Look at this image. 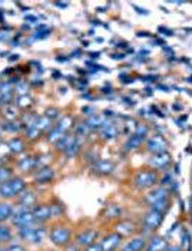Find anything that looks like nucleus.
<instances>
[{"label": "nucleus", "mask_w": 192, "mask_h": 251, "mask_svg": "<svg viewBox=\"0 0 192 251\" xmlns=\"http://www.w3.org/2000/svg\"><path fill=\"white\" fill-rule=\"evenodd\" d=\"M73 228L62 220L55 221L50 227H48V238L56 249H68L73 243Z\"/></svg>", "instance_id": "1"}, {"label": "nucleus", "mask_w": 192, "mask_h": 251, "mask_svg": "<svg viewBox=\"0 0 192 251\" xmlns=\"http://www.w3.org/2000/svg\"><path fill=\"white\" fill-rule=\"evenodd\" d=\"M159 181H161V176L156 170L145 168V170H139L138 173H135L132 178V185L138 191H149L156 185H159Z\"/></svg>", "instance_id": "2"}, {"label": "nucleus", "mask_w": 192, "mask_h": 251, "mask_svg": "<svg viewBox=\"0 0 192 251\" xmlns=\"http://www.w3.org/2000/svg\"><path fill=\"white\" fill-rule=\"evenodd\" d=\"M27 188V182L23 176L15 175L7 182L0 185V200L1 201H13L18 200L19 195Z\"/></svg>", "instance_id": "3"}, {"label": "nucleus", "mask_w": 192, "mask_h": 251, "mask_svg": "<svg viewBox=\"0 0 192 251\" xmlns=\"http://www.w3.org/2000/svg\"><path fill=\"white\" fill-rule=\"evenodd\" d=\"M16 234L23 243H27L30 246H40L48 237V227H45L43 224H35L30 227L19 228Z\"/></svg>", "instance_id": "4"}, {"label": "nucleus", "mask_w": 192, "mask_h": 251, "mask_svg": "<svg viewBox=\"0 0 192 251\" xmlns=\"http://www.w3.org/2000/svg\"><path fill=\"white\" fill-rule=\"evenodd\" d=\"M164 221H165V214L159 213V211H155L152 208H149L146 213L142 215V220H141V230L144 228V231L154 234V232H156L161 227H162Z\"/></svg>", "instance_id": "5"}, {"label": "nucleus", "mask_w": 192, "mask_h": 251, "mask_svg": "<svg viewBox=\"0 0 192 251\" xmlns=\"http://www.w3.org/2000/svg\"><path fill=\"white\" fill-rule=\"evenodd\" d=\"M99 238H100V232L96 227H86V228H82L80 231H77L75 234L73 243L80 250H83V249L89 247L91 244L99 241Z\"/></svg>", "instance_id": "6"}, {"label": "nucleus", "mask_w": 192, "mask_h": 251, "mask_svg": "<svg viewBox=\"0 0 192 251\" xmlns=\"http://www.w3.org/2000/svg\"><path fill=\"white\" fill-rule=\"evenodd\" d=\"M10 224H12V227H16V230H19V228H24V227L35 226L36 221H35V218H33L32 210L22 208V207H16V208H15V213H13V217H12V220H10Z\"/></svg>", "instance_id": "7"}, {"label": "nucleus", "mask_w": 192, "mask_h": 251, "mask_svg": "<svg viewBox=\"0 0 192 251\" xmlns=\"http://www.w3.org/2000/svg\"><path fill=\"white\" fill-rule=\"evenodd\" d=\"M114 231L120 234L123 238H131L141 231V223H136L131 218H120L114 224Z\"/></svg>", "instance_id": "8"}, {"label": "nucleus", "mask_w": 192, "mask_h": 251, "mask_svg": "<svg viewBox=\"0 0 192 251\" xmlns=\"http://www.w3.org/2000/svg\"><path fill=\"white\" fill-rule=\"evenodd\" d=\"M171 198H172V194L169 191V188L162 187V185H156L155 188L149 190L148 193L145 194V202H146V205L149 208L155 204H158V202H162V201L171 200Z\"/></svg>", "instance_id": "9"}, {"label": "nucleus", "mask_w": 192, "mask_h": 251, "mask_svg": "<svg viewBox=\"0 0 192 251\" xmlns=\"http://www.w3.org/2000/svg\"><path fill=\"white\" fill-rule=\"evenodd\" d=\"M123 240L125 238L120 234H118V232L112 230L111 232L105 234L103 237H100L99 243H100L103 251H118L120 250V247L123 244Z\"/></svg>", "instance_id": "10"}, {"label": "nucleus", "mask_w": 192, "mask_h": 251, "mask_svg": "<svg viewBox=\"0 0 192 251\" xmlns=\"http://www.w3.org/2000/svg\"><path fill=\"white\" fill-rule=\"evenodd\" d=\"M115 162L111 161V159H99V161H95L92 168H91V173L95 175V176H99V178H105V176H109L115 173Z\"/></svg>", "instance_id": "11"}, {"label": "nucleus", "mask_w": 192, "mask_h": 251, "mask_svg": "<svg viewBox=\"0 0 192 251\" xmlns=\"http://www.w3.org/2000/svg\"><path fill=\"white\" fill-rule=\"evenodd\" d=\"M171 164H172V156H171V154L168 151L167 152H161V154H154L149 158V161H148L149 168L156 170L158 173L168 170L171 167Z\"/></svg>", "instance_id": "12"}, {"label": "nucleus", "mask_w": 192, "mask_h": 251, "mask_svg": "<svg viewBox=\"0 0 192 251\" xmlns=\"http://www.w3.org/2000/svg\"><path fill=\"white\" fill-rule=\"evenodd\" d=\"M123 215V207L120 204H116V202H111L108 205L103 207L102 213H100V218L106 223H114L119 221Z\"/></svg>", "instance_id": "13"}, {"label": "nucleus", "mask_w": 192, "mask_h": 251, "mask_svg": "<svg viewBox=\"0 0 192 251\" xmlns=\"http://www.w3.org/2000/svg\"><path fill=\"white\" fill-rule=\"evenodd\" d=\"M146 151L151 152V154H161V152H167L168 151V141L164 138L162 135H154L151 136L148 141H146Z\"/></svg>", "instance_id": "14"}, {"label": "nucleus", "mask_w": 192, "mask_h": 251, "mask_svg": "<svg viewBox=\"0 0 192 251\" xmlns=\"http://www.w3.org/2000/svg\"><path fill=\"white\" fill-rule=\"evenodd\" d=\"M33 218L36 221V224H46L52 220V213H50V207L48 202H38L33 208H32Z\"/></svg>", "instance_id": "15"}, {"label": "nucleus", "mask_w": 192, "mask_h": 251, "mask_svg": "<svg viewBox=\"0 0 192 251\" xmlns=\"http://www.w3.org/2000/svg\"><path fill=\"white\" fill-rule=\"evenodd\" d=\"M146 241H148V238L145 237V235H141V234H136L134 237H131V238H128L123 244H122V247H120V250L123 251H144L145 250V247H146Z\"/></svg>", "instance_id": "16"}, {"label": "nucleus", "mask_w": 192, "mask_h": 251, "mask_svg": "<svg viewBox=\"0 0 192 251\" xmlns=\"http://www.w3.org/2000/svg\"><path fill=\"white\" fill-rule=\"evenodd\" d=\"M38 202V194L35 193L33 190H27V188H26L23 193L20 194L19 198L16 200V207H22V208L32 210Z\"/></svg>", "instance_id": "17"}, {"label": "nucleus", "mask_w": 192, "mask_h": 251, "mask_svg": "<svg viewBox=\"0 0 192 251\" xmlns=\"http://www.w3.org/2000/svg\"><path fill=\"white\" fill-rule=\"evenodd\" d=\"M169 246L167 237L161 235V234H152L148 241H146V247L144 251H165L167 247Z\"/></svg>", "instance_id": "18"}, {"label": "nucleus", "mask_w": 192, "mask_h": 251, "mask_svg": "<svg viewBox=\"0 0 192 251\" xmlns=\"http://www.w3.org/2000/svg\"><path fill=\"white\" fill-rule=\"evenodd\" d=\"M55 178V170L52 167H43V168H39L33 173V179L38 185H46V184H50Z\"/></svg>", "instance_id": "19"}, {"label": "nucleus", "mask_w": 192, "mask_h": 251, "mask_svg": "<svg viewBox=\"0 0 192 251\" xmlns=\"http://www.w3.org/2000/svg\"><path fill=\"white\" fill-rule=\"evenodd\" d=\"M18 170L22 174H32L36 171V158L33 155H24L18 161Z\"/></svg>", "instance_id": "20"}, {"label": "nucleus", "mask_w": 192, "mask_h": 251, "mask_svg": "<svg viewBox=\"0 0 192 251\" xmlns=\"http://www.w3.org/2000/svg\"><path fill=\"white\" fill-rule=\"evenodd\" d=\"M16 205L12 201H0V224H6L12 220Z\"/></svg>", "instance_id": "21"}, {"label": "nucleus", "mask_w": 192, "mask_h": 251, "mask_svg": "<svg viewBox=\"0 0 192 251\" xmlns=\"http://www.w3.org/2000/svg\"><path fill=\"white\" fill-rule=\"evenodd\" d=\"M49 207H50V213H52V220H58L59 221L66 215V205L58 198L52 200L49 202Z\"/></svg>", "instance_id": "22"}, {"label": "nucleus", "mask_w": 192, "mask_h": 251, "mask_svg": "<svg viewBox=\"0 0 192 251\" xmlns=\"http://www.w3.org/2000/svg\"><path fill=\"white\" fill-rule=\"evenodd\" d=\"M15 231L12 226L7 224H0V246H7L13 241Z\"/></svg>", "instance_id": "23"}, {"label": "nucleus", "mask_w": 192, "mask_h": 251, "mask_svg": "<svg viewBox=\"0 0 192 251\" xmlns=\"http://www.w3.org/2000/svg\"><path fill=\"white\" fill-rule=\"evenodd\" d=\"M7 147H9V151H10V154L20 155L26 151L24 141H23L22 138H19V136H15V138H12V139L7 142Z\"/></svg>", "instance_id": "24"}, {"label": "nucleus", "mask_w": 192, "mask_h": 251, "mask_svg": "<svg viewBox=\"0 0 192 251\" xmlns=\"http://www.w3.org/2000/svg\"><path fill=\"white\" fill-rule=\"evenodd\" d=\"M80 148H82V144H80L79 136H72V141L69 142V145H68V148L63 151V154L66 155V158L72 159V158H75V156L80 152Z\"/></svg>", "instance_id": "25"}, {"label": "nucleus", "mask_w": 192, "mask_h": 251, "mask_svg": "<svg viewBox=\"0 0 192 251\" xmlns=\"http://www.w3.org/2000/svg\"><path fill=\"white\" fill-rule=\"evenodd\" d=\"M100 136L106 141H111V139H115L118 136V128L116 125L111 124V122H106L102 128H100Z\"/></svg>", "instance_id": "26"}, {"label": "nucleus", "mask_w": 192, "mask_h": 251, "mask_svg": "<svg viewBox=\"0 0 192 251\" xmlns=\"http://www.w3.org/2000/svg\"><path fill=\"white\" fill-rule=\"evenodd\" d=\"M72 126H73V118H72L71 115L62 116V118L59 119L58 125H56V128H58L62 134H66Z\"/></svg>", "instance_id": "27"}, {"label": "nucleus", "mask_w": 192, "mask_h": 251, "mask_svg": "<svg viewBox=\"0 0 192 251\" xmlns=\"http://www.w3.org/2000/svg\"><path fill=\"white\" fill-rule=\"evenodd\" d=\"M86 125L89 126V129H96V128H102L105 124H106V121H105V118L100 115H96V114H94V115H91L86 121Z\"/></svg>", "instance_id": "28"}, {"label": "nucleus", "mask_w": 192, "mask_h": 251, "mask_svg": "<svg viewBox=\"0 0 192 251\" xmlns=\"http://www.w3.org/2000/svg\"><path fill=\"white\" fill-rule=\"evenodd\" d=\"M35 126L38 128L40 132L48 131V129H52V119H49L46 115L38 116L36 121H35Z\"/></svg>", "instance_id": "29"}, {"label": "nucleus", "mask_w": 192, "mask_h": 251, "mask_svg": "<svg viewBox=\"0 0 192 251\" xmlns=\"http://www.w3.org/2000/svg\"><path fill=\"white\" fill-rule=\"evenodd\" d=\"M142 141H144L142 138H139V136H136L134 134L132 136H129L128 141L125 142V150H126V151H135V150H138V148L141 147Z\"/></svg>", "instance_id": "30"}, {"label": "nucleus", "mask_w": 192, "mask_h": 251, "mask_svg": "<svg viewBox=\"0 0 192 251\" xmlns=\"http://www.w3.org/2000/svg\"><path fill=\"white\" fill-rule=\"evenodd\" d=\"M3 116L7 119V121H15L18 118V108L12 103H7L4 108H3Z\"/></svg>", "instance_id": "31"}, {"label": "nucleus", "mask_w": 192, "mask_h": 251, "mask_svg": "<svg viewBox=\"0 0 192 251\" xmlns=\"http://www.w3.org/2000/svg\"><path fill=\"white\" fill-rule=\"evenodd\" d=\"M171 207H172V198H171V200H165V201H162V202H158V204L152 205L151 208L155 210V211H159V213L167 215V213L171 210Z\"/></svg>", "instance_id": "32"}, {"label": "nucleus", "mask_w": 192, "mask_h": 251, "mask_svg": "<svg viewBox=\"0 0 192 251\" xmlns=\"http://www.w3.org/2000/svg\"><path fill=\"white\" fill-rule=\"evenodd\" d=\"M12 176H15V174H13V170L10 167L0 165V185L7 182Z\"/></svg>", "instance_id": "33"}, {"label": "nucleus", "mask_w": 192, "mask_h": 251, "mask_svg": "<svg viewBox=\"0 0 192 251\" xmlns=\"http://www.w3.org/2000/svg\"><path fill=\"white\" fill-rule=\"evenodd\" d=\"M71 141H72V136L68 135V134H65V135L62 136V138L59 139L58 142L55 144V145H56V150L63 152V151H65V150L68 148V145H69V142H71Z\"/></svg>", "instance_id": "34"}, {"label": "nucleus", "mask_w": 192, "mask_h": 251, "mask_svg": "<svg viewBox=\"0 0 192 251\" xmlns=\"http://www.w3.org/2000/svg\"><path fill=\"white\" fill-rule=\"evenodd\" d=\"M40 131H39L38 128L35 126V124H32V125H29L27 128H26V138L27 139H30V141H33V139H36L40 136Z\"/></svg>", "instance_id": "35"}, {"label": "nucleus", "mask_w": 192, "mask_h": 251, "mask_svg": "<svg viewBox=\"0 0 192 251\" xmlns=\"http://www.w3.org/2000/svg\"><path fill=\"white\" fill-rule=\"evenodd\" d=\"M1 129L6 131V132H18L20 129L19 124H16L15 121H7L6 124L3 122L1 124Z\"/></svg>", "instance_id": "36"}, {"label": "nucleus", "mask_w": 192, "mask_h": 251, "mask_svg": "<svg viewBox=\"0 0 192 251\" xmlns=\"http://www.w3.org/2000/svg\"><path fill=\"white\" fill-rule=\"evenodd\" d=\"M63 135H65V134H62L56 126H53V128L49 131V134H48V141H49V142L56 144V142H58L59 139H60Z\"/></svg>", "instance_id": "37"}, {"label": "nucleus", "mask_w": 192, "mask_h": 251, "mask_svg": "<svg viewBox=\"0 0 192 251\" xmlns=\"http://www.w3.org/2000/svg\"><path fill=\"white\" fill-rule=\"evenodd\" d=\"M1 251H27V249L19 243H10V244L1 247Z\"/></svg>", "instance_id": "38"}, {"label": "nucleus", "mask_w": 192, "mask_h": 251, "mask_svg": "<svg viewBox=\"0 0 192 251\" xmlns=\"http://www.w3.org/2000/svg\"><path fill=\"white\" fill-rule=\"evenodd\" d=\"M181 247L184 249V251L190 250V247H191V235L185 228L182 230V246Z\"/></svg>", "instance_id": "39"}, {"label": "nucleus", "mask_w": 192, "mask_h": 251, "mask_svg": "<svg viewBox=\"0 0 192 251\" xmlns=\"http://www.w3.org/2000/svg\"><path fill=\"white\" fill-rule=\"evenodd\" d=\"M16 105H18L19 108H29V106L32 105V98L27 97V95H22V97L18 98Z\"/></svg>", "instance_id": "40"}, {"label": "nucleus", "mask_w": 192, "mask_h": 251, "mask_svg": "<svg viewBox=\"0 0 192 251\" xmlns=\"http://www.w3.org/2000/svg\"><path fill=\"white\" fill-rule=\"evenodd\" d=\"M148 134H149V128L146 125H138L136 129H135V135L142 138V139H145L148 136Z\"/></svg>", "instance_id": "41"}, {"label": "nucleus", "mask_w": 192, "mask_h": 251, "mask_svg": "<svg viewBox=\"0 0 192 251\" xmlns=\"http://www.w3.org/2000/svg\"><path fill=\"white\" fill-rule=\"evenodd\" d=\"M89 131H91V129H89V126L86 125V122H83V124L77 125V128H76L77 136H85L88 132H89Z\"/></svg>", "instance_id": "42"}, {"label": "nucleus", "mask_w": 192, "mask_h": 251, "mask_svg": "<svg viewBox=\"0 0 192 251\" xmlns=\"http://www.w3.org/2000/svg\"><path fill=\"white\" fill-rule=\"evenodd\" d=\"M82 251H103L102 249V246H100V243L99 241H96L94 244H91L89 247H86V249H83Z\"/></svg>", "instance_id": "43"}, {"label": "nucleus", "mask_w": 192, "mask_h": 251, "mask_svg": "<svg viewBox=\"0 0 192 251\" xmlns=\"http://www.w3.org/2000/svg\"><path fill=\"white\" fill-rule=\"evenodd\" d=\"M45 115L48 116L49 119H52V121H53L55 118H58L59 116V111L58 109H55V108H52V109H48Z\"/></svg>", "instance_id": "44"}, {"label": "nucleus", "mask_w": 192, "mask_h": 251, "mask_svg": "<svg viewBox=\"0 0 192 251\" xmlns=\"http://www.w3.org/2000/svg\"><path fill=\"white\" fill-rule=\"evenodd\" d=\"M165 251H184V249H182L181 246H173V244H169Z\"/></svg>", "instance_id": "45"}, {"label": "nucleus", "mask_w": 192, "mask_h": 251, "mask_svg": "<svg viewBox=\"0 0 192 251\" xmlns=\"http://www.w3.org/2000/svg\"><path fill=\"white\" fill-rule=\"evenodd\" d=\"M56 6H58V7H68L69 3H56Z\"/></svg>", "instance_id": "46"}, {"label": "nucleus", "mask_w": 192, "mask_h": 251, "mask_svg": "<svg viewBox=\"0 0 192 251\" xmlns=\"http://www.w3.org/2000/svg\"><path fill=\"white\" fill-rule=\"evenodd\" d=\"M4 103V99H3V94H0V105Z\"/></svg>", "instance_id": "47"}, {"label": "nucleus", "mask_w": 192, "mask_h": 251, "mask_svg": "<svg viewBox=\"0 0 192 251\" xmlns=\"http://www.w3.org/2000/svg\"><path fill=\"white\" fill-rule=\"evenodd\" d=\"M190 204H191V208H192V193H191V198H190Z\"/></svg>", "instance_id": "48"}, {"label": "nucleus", "mask_w": 192, "mask_h": 251, "mask_svg": "<svg viewBox=\"0 0 192 251\" xmlns=\"http://www.w3.org/2000/svg\"><path fill=\"white\" fill-rule=\"evenodd\" d=\"M0 141H1V134H0Z\"/></svg>", "instance_id": "49"}, {"label": "nucleus", "mask_w": 192, "mask_h": 251, "mask_svg": "<svg viewBox=\"0 0 192 251\" xmlns=\"http://www.w3.org/2000/svg\"><path fill=\"white\" fill-rule=\"evenodd\" d=\"M48 251H56V250H48Z\"/></svg>", "instance_id": "50"}, {"label": "nucleus", "mask_w": 192, "mask_h": 251, "mask_svg": "<svg viewBox=\"0 0 192 251\" xmlns=\"http://www.w3.org/2000/svg\"><path fill=\"white\" fill-rule=\"evenodd\" d=\"M191 182H192V174H191Z\"/></svg>", "instance_id": "51"}, {"label": "nucleus", "mask_w": 192, "mask_h": 251, "mask_svg": "<svg viewBox=\"0 0 192 251\" xmlns=\"http://www.w3.org/2000/svg\"><path fill=\"white\" fill-rule=\"evenodd\" d=\"M0 251H1V247H0Z\"/></svg>", "instance_id": "52"}, {"label": "nucleus", "mask_w": 192, "mask_h": 251, "mask_svg": "<svg viewBox=\"0 0 192 251\" xmlns=\"http://www.w3.org/2000/svg\"><path fill=\"white\" fill-rule=\"evenodd\" d=\"M118 251H123V250H118Z\"/></svg>", "instance_id": "53"}, {"label": "nucleus", "mask_w": 192, "mask_h": 251, "mask_svg": "<svg viewBox=\"0 0 192 251\" xmlns=\"http://www.w3.org/2000/svg\"><path fill=\"white\" fill-rule=\"evenodd\" d=\"M191 221H192V217H191Z\"/></svg>", "instance_id": "54"}]
</instances>
